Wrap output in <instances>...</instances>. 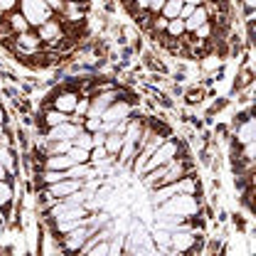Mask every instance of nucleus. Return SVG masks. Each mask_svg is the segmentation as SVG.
<instances>
[{
    "instance_id": "11",
    "label": "nucleus",
    "mask_w": 256,
    "mask_h": 256,
    "mask_svg": "<svg viewBox=\"0 0 256 256\" xmlns=\"http://www.w3.org/2000/svg\"><path fill=\"white\" fill-rule=\"evenodd\" d=\"M82 130H84L82 124H76V121H64L60 126L47 128V138H44V140H74Z\"/></svg>"
},
{
    "instance_id": "6",
    "label": "nucleus",
    "mask_w": 256,
    "mask_h": 256,
    "mask_svg": "<svg viewBox=\"0 0 256 256\" xmlns=\"http://www.w3.org/2000/svg\"><path fill=\"white\" fill-rule=\"evenodd\" d=\"M34 30L40 34L42 44H47V47H57V44L64 42V28H62V20H60V18H50L47 22H42V25L34 28Z\"/></svg>"
},
{
    "instance_id": "12",
    "label": "nucleus",
    "mask_w": 256,
    "mask_h": 256,
    "mask_svg": "<svg viewBox=\"0 0 256 256\" xmlns=\"http://www.w3.org/2000/svg\"><path fill=\"white\" fill-rule=\"evenodd\" d=\"M234 138H236V146H244V143H249V140H256V124H254L252 111H246V114L236 121Z\"/></svg>"
},
{
    "instance_id": "28",
    "label": "nucleus",
    "mask_w": 256,
    "mask_h": 256,
    "mask_svg": "<svg viewBox=\"0 0 256 256\" xmlns=\"http://www.w3.org/2000/svg\"><path fill=\"white\" fill-rule=\"evenodd\" d=\"M217 66H220V60H217L214 54L204 57V60H202V64H200V69H202V72H214Z\"/></svg>"
},
{
    "instance_id": "33",
    "label": "nucleus",
    "mask_w": 256,
    "mask_h": 256,
    "mask_svg": "<svg viewBox=\"0 0 256 256\" xmlns=\"http://www.w3.org/2000/svg\"><path fill=\"white\" fill-rule=\"evenodd\" d=\"M133 2H136L138 12H148V5H150V0H133Z\"/></svg>"
},
{
    "instance_id": "29",
    "label": "nucleus",
    "mask_w": 256,
    "mask_h": 256,
    "mask_svg": "<svg viewBox=\"0 0 256 256\" xmlns=\"http://www.w3.org/2000/svg\"><path fill=\"white\" fill-rule=\"evenodd\" d=\"M165 28H168V18H162V15H153V32L165 34Z\"/></svg>"
},
{
    "instance_id": "7",
    "label": "nucleus",
    "mask_w": 256,
    "mask_h": 256,
    "mask_svg": "<svg viewBox=\"0 0 256 256\" xmlns=\"http://www.w3.org/2000/svg\"><path fill=\"white\" fill-rule=\"evenodd\" d=\"M15 37V50L20 52V54H25V57H34V54H40V50L44 47L42 44V40H40V34L37 30H25L20 32V34H12Z\"/></svg>"
},
{
    "instance_id": "14",
    "label": "nucleus",
    "mask_w": 256,
    "mask_h": 256,
    "mask_svg": "<svg viewBox=\"0 0 256 256\" xmlns=\"http://www.w3.org/2000/svg\"><path fill=\"white\" fill-rule=\"evenodd\" d=\"M207 20H212V15H210V8H207V2H202V5H194V10H192V15L185 20V30L190 34L194 28H200L202 22H207Z\"/></svg>"
},
{
    "instance_id": "2",
    "label": "nucleus",
    "mask_w": 256,
    "mask_h": 256,
    "mask_svg": "<svg viewBox=\"0 0 256 256\" xmlns=\"http://www.w3.org/2000/svg\"><path fill=\"white\" fill-rule=\"evenodd\" d=\"M180 153H182V143H180V140H175V138H165L158 148L148 156V160L143 162V168H140V172H138V175H146V172L156 170V168H160V165L170 162L172 158H178Z\"/></svg>"
},
{
    "instance_id": "10",
    "label": "nucleus",
    "mask_w": 256,
    "mask_h": 256,
    "mask_svg": "<svg viewBox=\"0 0 256 256\" xmlns=\"http://www.w3.org/2000/svg\"><path fill=\"white\" fill-rule=\"evenodd\" d=\"M118 89H104V92H96V94H92L89 98H92V106H89V114L86 116H101L116 98H118Z\"/></svg>"
},
{
    "instance_id": "23",
    "label": "nucleus",
    "mask_w": 256,
    "mask_h": 256,
    "mask_svg": "<svg viewBox=\"0 0 256 256\" xmlns=\"http://www.w3.org/2000/svg\"><path fill=\"white\" fill-rule=\"evenodd\" d=\"M180 8H182V0H165V5H162L160 15H162V18H168V20H172V18H178V15H180Z\"/></svg>"
},
{
    "instance_id": "37",
    "label": "nucleus",
    "mask_w": 256,
    "mask_h": 256,
    "mask_svg": "<svg viewBox=\"0 0 256 256\" xmlns=\"http://www.w3.org/2000/svg\"><path fill=\"white\" fill-rule=\"evenodd\" d=\"M2 224H5V210L0 207V226H2Z\"/></svg>"
},
{
    "instance_id": "32",
    "label": "nucleus",
    "mask_w": 256,
    "mask_h": 256,
    "mask_svg": "<svg viewBox=\"0 0 256 256\" xmlns=\"http://www.w3.org/2000/svg\"><path fill=\"white\" fill-rule=\"evenodd\" d=\"M44 2H47V5H50V8L54 10V15H57V12H62V8H64V0H44Z\"/></svg>"
},
{
    "instance_id": "31",
    "label": "nucleus",
    "mask_w": 256,
    "mask_h": 256,
    "mask_svg": "<svg viewBox=\"0 0 256 256\" xmlns=\"http://www.w3.org/2000/svg\"><path fill=\"white\" fill-rule=\"evenodd\" d=\"M162 5H165V0H150V5H148V12H150V15H160Z\"/></svg>"
},
{
    "instance_id": "38",
    "label": "nucleus",
    "mask_w": 256,
    "mask_h": 256,
    "mask_svg": "<svg viewBox=\"0 0 256 256\" xmlns=\"http://www.w3.org/2000/svg\"><path fill=\"white\" fill-rule=\"evenodd\" d=\"M2 121H5V111H2V106H0V126H2Z\"/></svg>"
},
{
    "instance_id": "25",
    "label": "nucleus",
    "mask_w": 256,
    "mask_h": 256,
    "mask_svg": "<svg viewBox=\"0 0 256 256\" xmlns=\"http://www.w3.org/2000/svg\"><path fill=\"white\" fill-rule=\"evenodd\" d=\"M89 256H111V242L108 239H101V242H96L94 246L86 252Z\"/></svg>"
},
{
    "instance_id": "30",
    "label": "nucleus",
    "mask_w": 256,
    "mask_h": 256,
    "mask_svg": "<svg viewBox=\"0 0 256 256\" xmlns=\"http://www.w3.org/2000/svg\"><path fill=\"white\" fill-rule=\"evenodd\" d=\"M18 2L20 0H0V10L8 15V12H12V10H18Z\"/></svg>"
},
{
    "instance_id": "8",
    "label": "nucleus",
    "mask_w": 256,
    "mask_h": 256,
    "mask_svg": "<svg viewBox=\"0 0 256 256\" xmlns=\"http://www.w3.org/2000/svg\"><path fill=\"white\" fill-rule=\"evenodd\" d=\"M128 118H133V104L130 101H126V98H116L104 114H101V121L104 124H118V121H128Z\"/></svg>"
},
{
    "instance_id": "16",
    "label": "nucleus",
    "mask_w": 256,
    "mask_h": 256,
    "mask_svg": "<svg viewBox=\"0 0 256 256\" xmlns=\"http://www.w3.org/2000/svg\"><path fill=\"white\" fill-rule=\"evenodd\" d=\"M74 162L66 153H60V156H47L44 158V170H69Z\"/></svg>"
},
{
    "instance_id": "27",
    "label": "nucleus",
    "mask_w": 256,
    "mask_h": 256,
    "mask_svg": "<svg viewBox=\"0 0 256 256\" xmlns=\"http://www.w3.org/2000/svg\"><path fill=\"white\" fill-rule=\"evenodd\" d=\"M82 128H84V130H89V133L98 130V128H101V116H84Z\"/></svg>"
},
{
    "instance_id": "3",
    "label": "nucleus",
    "mask_w": 256,
    "mask_h": 256,
    "mask_svg": "<svg viewBox=\"0 0 256 256\" xmlns=\"http://www.w3.org/2000/svg\"><path fill=\"white\" fill-rule=\"evenodd\" d=\"M204 236L197 232V226H188V229H178L170 234V252L175 254H194L200 252V242Z\"/></svg>"
},
{
    "instance_id": "39",
    "label": "nucleus",
    "mask_w": 256,
    "mask_h": 256,
    "mask_svg": "<svg viewBox=\"0 0 256 256\" xmlns=\"http://www.w3.org/2000/svg\"><path fill=\"white\" fill-rule=\"evenodd\" d=\"M66 2H82V5H86V0H66Z\"/></svg>"
},
{
    "instance_id": "4",
    "label": "nucleus",
    "mask_w": 256,
    "mask_h": 256,
    "mask_svg": "<svg viewBox=\"0 0 256 256\" xmlns=\"http://www.w3.org/2000/svg\"><path fill=\"white\" fill-rule=\"evenodd\" d=\"M18 10L25 15V20L30 22V28H40L42 22H47L50 18H54V10L44 2V0H20Z\"/></svg>"
},
{
    "instance_id": "26",
    "label": "nucleus",
    "mask_w": 256,
    "mask_h": 256,
    "mask_svg": "<svg viewBox=\"0 0 256 256\" xmlns=\"http://www.w3.org/2000/svg\"><path fill=\"white\" fill-rule=\"evenodd\" d=\"M72 143H74V146H79V148H84V150H92V148H94V136H92L89 130H82Z\"/></svg>"
},
{
    "instance_id": "22",
    "label": "nucleus",
    "mask_w": 256,
    "mask_h": 256,
    "mask_svg": "<svg viewBox=\"0 0 256 256\" xmlns=\"http://www.w3.org/2000/svg\"><path fill=\"white\" fill-rule=\"evenodd\" d=\"M66 156L72 158V162H92V150H84V148H79V146H74V143H72V148L66 150Z\"/></svg>"
},
{
    "instance_id": "35",
    "label": "nucleus",
    "mask_w": 256,
    "mask_h": 256,
    "mask_svg": "<svg viewBox=\"0 0 256 256\" xmlns=\"http://www.w3.org/2000/svg\"><path fill=\"white\" fill-rule=\"evenodd\" d=\"M5 178H10V175H8V170H5V168L0 165V180H5Z\"/></svg>"
},
{
    "instance_id": "13",
    "label": "nucleus",
    "mask_w": 256,
    "mask_h": 256,
    "mask_svg": "<svg viewBox=\"0 0 256 256\" xmlns=\"http://www.w3.org/2000/svg\"><path fill=\"white\" fill-rule=\"evenodd\" d=\"M79 92H60V94L52 98V108H57V111H64V114H74V108H76V101H79Z\"/></svg>"
},
{
    "instance_id": "24",
    "label": "nucleus",
    "mask_w": 256,
    "mask_h": 256,
    "mask_svg": "<svg viewBox=\"0 0 256 256\" xmlns=\"http://www.w3.org/2000/svg\"><path fill=\"white\" fill-rule=\"evenodd\" d=\"M212 34H214V28H212V20H207V22H202L200 28H194V30L190 32V37H194V40H212Z\"/></svg>"
},
{
    "instance_id": "21",
    "label": "nucleus",
    "mask_w": 256,
    "mask_h": 256,
    "mask_svg": "<svg viewBox=\"0 0 256 256\" xmlns=\"http://www.w3.org/2000/svg\"><path fill=\"white\" fill-rule=\"evenodd\" d=\"M42 121H44V126L47 128H52V126L64 124V121H72V116H69V114H64V111H57V108H50V111H44Z\"/></svg>"
},
{
    "instance_id": "41",
    "label": "nucleus",
    "mask_w": 256,
    "mask_h": 256,
    "mask_svg": "<svg viewBox=\"0 0 256 256\" xmlns=\"http://www.w3.org/2000/svg\"><path fill=\"white\" fill-rule=\"evenodd\" d=\"M0 136H2V126H0Z\"/></svg>"
},
{
    "instance_id": "5",
    "label": "nucleus",
    "mask_w": 256,
    "mask_h": 256,
    "mask_svg": "<svg viewBox=\"0 0 256 256\" xmlns=\"http://www.w3.org/2000/svg\"><path fill=\"white\" fill-rule=\"evenodd\" d=\"M96 226L92 224H82V226H76V229H72V232H66L64 236H60V242H62V252L64 254H82V246L86 244V239L92 236V232H94Z\"/></svg>"
},
{
    "instance_id": "20",
    "label": "nucleus",
    "mask_w": 256,
    "mask_h": 256,
    "mask_svg": "<svg viewBox=\"0 0 256 256\" xmlns=\"http://www.w3.org/2000/svg\"><path fill=\"white\" fill-rule=\"evenodd\" d=\"M15 202V188H12V182L5 178V180H0V207L5 210V207H10Z\"/></svg>"
},
{
    "instance_id": "15",
    "label": "nucleus",
    "mask_w": 256,
    "mask_h": 256,
    "mask_svg": "<svg viewBox=\"0 0 256 256\" xmlns=\"http://www.w3.org/2000/svg\"><path fill=\"white\" fill-rule=\"evenodd\" d=\"M2 20H5V25H8V32H10V34H20V32L30 30V22L25 20V15H22L20 10L8 12V18H2Z\"/></svg>"
},
{
    "instance_id": "40",
    "label": "nucleus",
    "mask_w": 256,
    "mask_h": 256,
    "mask_svg": "<svg viewBox=\"0 0 256 256\" xmlns=\"http://www.w3.org/2000/svg\"><path fill=\"white\" fill-rule=\"evenodd\" d=\"M2 18H5V12H2V10H0V20H2Z\"/></svg>"
},
{
    "instance_id": "1",
    "label": "nucleus",
    "mask_w": 256,
    "mask_h": 256,
    "mask_svg": "<svg viewBox=\"0 0 256 256\" xmlns=\"http://www.w3.org/2000/svg\"><path fill=\"white\" fill-rule=\"evenodd\" d=\"M156 210H158L156 217H180V220L192 222L194 217H200L202 204H200L197 194H175V197H170L168 202L158 204Z\"/></svg>"
},
{
    "instance_id": "36",
    "label": "nucleus",
    "mask_w": 256,
    "mask_h": 256,
    "mask_svg": "<svg viewBox=\"0 0 256 256\" xmlns=\"http://www.w3.org/2000/svg\"><path fill=\"white\" fill-rule=\"evenodd\" d=\"M182 2H190V5H202V2H207V0H182Z\"/></svg>"
},
{
    "instance_id": "19",
    "label": "nucleus",
    "mask_w": 256,
    "mask_h": 256,
    "mask_svg": "<svg viewBox=\"0 0 256 256\" xmlns=\"http://www.w3.org/2000/svg\"><path fill=\"white\" fill-rule=\"evenodd\" d=\"M121 146H124V136L121 133H116V130H111V133H106V140H104V148H106V153L108 156H118V150H121Z\"/></svg>"
},
{
    "instance_id": "34",
    "label": "nucleus",
    "mask_w": 256,
    "mask_h": 256,
    "mask_svg": "<svg viewBox=\"0 0 256 256\" xmlns=\"http://www.w3.org/2000/svg\"><path fill=\"white\" fill-rule=\"evenodd\" d=\"M242 8L246 12H256V0H242Z\"/></svg>"
},
{
    "instance_id": "17",
    "label": "nucleus",
    "mask_w": 256,
    "mask_h": 256,
    "mask_svg": "<svg viewBox=\"0 0 256 256\" xmlns=\"http://www.w3.org/2000/svg\"><path fill=\"white\" fill-rule=\"evenodd\" d=\"M165 34H168V40H182V37L188 34V30H185V20H182V18H172V20H168Z\"/></svg>"
},
{
    "instance_id": "18",
    "label": "nucleus",
    "mask_w": 256,
    "mask_h": 256,
    "mask_svg": "<svg viewBox=\"0 0 256 256\" xmlns=\"http://www.w3.org/2000/svg\"><path fill=\"white\" fill-rule=\"evenodd\" d=\"M0 165L8 170V175H12V172H15V168H18V162H15V153H12V148H10L8 143H0Z\"/></svg>"
},
{
    "instance_id": "9",
    "label": "nucleus",
    "mask_w": 256,
    "mask_h": 256,
    "mask_svg": "<svg viewBox=\"0 0 256 256\" xmlns=\"http://www.w3.org/2000/svg\"><path fill=\"white\" fill-rule=\"evenodd\" d=\"M84 180H72V178H64L60 182H52V185H44V197L47 200H66L69 194H74L76 190H82Z\"/></svg>"
}]
</instances>
